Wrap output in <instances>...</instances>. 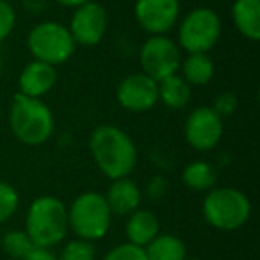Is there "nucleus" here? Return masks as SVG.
Instances as JSON below:
<instances>
[{
    "mask_svg": "<svg viewBox=\"0 0 260 260\" xmlns=\"http://www.w3.org/2000/svg\"><path fill=\"white\" fill-rule=\"evenodd\" d=\"M89 152L100 171L111 180L128 177L138 162V150L125 130L102 125L89 138Z\"/></svg>",
    "mask_w": 260,
    "mask_h": 260,
    "instance_id": "nucleus-1",
    "label": "nucleus"
},
{
    "mask_svg": "<svg viewBox=\"0 0 260 260\" xmlns=\"http://www.w3.org/2000/svg\"><path fill=\"white\" fill-rule=\"evenodd\" d=\"M9 126L23 145H43L54 132L52 111L40 100L16 93L9 111Z\"/></svg>",
    "mask_w": 260,
    "mask_h": 260,
    "instance_id": "nucleus-2",
    "label": "nucleus"
},
{
    "mask_svg": "<svg viewBox=\"0 0 260 260\" xmlns=\"http://www.w3.org/2000/svg\"><path fill=\"white\" fill-rule=\"evenodd\" d=\"M25 232L38 248L59 244L68 232V209L55 196H40L29 207Z\"/></svg>",
    "mask_w": 260,
    "mask_h": 260,
    "instance_id": "nucleus-3",
    "label": "nucleus"
},
{
    "mask_svg": "<svg viewBox=\"0 0 260 260\" xmlns=\"http://www.w3.org/2000/svg\"><path fill=\"white\" fill-rule=\"evenodd\" d=\"M203 216L210 226L232 232L244 226L251 216V202L242 191L234 187L210 189L203 200Z\"/></svg>",
    "mask_w": 260,
    "mask_h": 260,
    "instance_id": "nucleus-4",
    "label": "nucleus"
},
{
    "mask_svg": "<svg viewBox=\"0 0 260 260\" xmlns=\"http://www.w3.org/2000/svg\"><path fill=\"white\" fill-rule=\"evenodd\" d=\"M112 212L104 194L94 191L77 196L68 210V228L84 241H98L109 232Z\"/></svg>",
    "mask_w": 260,
    "mask_h": 260,
    "instance_id": "nucleus-5",
    "label": "nucleus"
},
{
    "mask_svg": "<svg viewBox=\"0 0 260 260\" xmlns=\"http://www.w3.org/2000/svg\"><path fill=\"white\" fill-rule=\"evenodd\" d=\"M75 40L70 29L57 22H41L27 36V48L36 61L47 64H62L75 52Z\"/></svg>",
    "mask_w": 260,
    "mask_h": 260,
    "instance_id": "nucleus-6",
    "label": "nucleus"
},
{
    "mask_svg": "<svg viewBox=\"0 0 260 260\" xmlns=\"http://www.w3.org/2000/svg\"><path fill=\"white\" fill-rule=\"evenodd\" d=\"M221 36V20L209 8L192 9L178 27V43L189 54H207Z\"/></svg>",
    "mask_w": 260,
    "mask_h": 260,
    "instance_id": "nucleus-7",
    "label": "nucleus"
},
{
    "mask_svg": "<svg viewBox=\"0 0 260 260\" xmlns=\"http://www.w3.org/2000/svg\"><path fill=\"white\" fill-rule=\"evenodd\" d=\"M139 64L145 75L160 82L166 77L177 73L180 66V50L173 40L164 34H157L143 43L139 50Z\"/></svg>",
    "mask_w": 260,
    "mask_h": 260,
    "instance_id": "nucleus-8",
    "label": "nucleus"
},
{
    "mask_svg": "<svg viewBox=\"0 0 260 260\" xmlns=\"http://www.w3.org/2000/svg\"><path fill=\"white\" fill-rule=\"evenodd\" d=\"M185 141L198 152L216 148L223 138V118L212 107H196L185 119Z\"/></svg>",
    "mask_w": 260,
    "mask_h": 260,
    "instance_id": "nucleus-9",
    "label": "nucleus"
},
{
    "mask_svg": "<svg viewBox=\"0 0 260 260\" xmlns=\"http://www.w3.org/2000/svg\"><path fill=\"white\" fill-rule=\"evenodd\" d=\"M68 29L75 43L84 47H94L102 41L107 29V11L102 4L89 0L75 8Z\"/></svg>",
    "mask_w": 260,
    "mask_h": 260,
    "instance_id": "nucleus-10",
    "label": "nucleus"
},
{
    "mask_svg": "<svg viewBox=\"0 0 260 260\" xmlns=\"http://www.w3.org/2000/svg\"><path fill=\"white\" fill-rule=\"evenodd\" d=\"M116 96L126 111H148L159 102V82L145 73H132L119 82Z\"/></svg>",
    "mask_w": 260,
    "mask_h": 260,
    "instance_id": "nucleus-11",
    "label": "nucleus"
},
{
    "mask_svg": "<svg viewBox=\"0 0 260 260\" xmlns=\"http://www.w3.org/2000/svg\"><path fill=\"white\" fill-rule=\"evenodd\" d=\"M136 20L152 36L166 34L175 27L180 13L178 0H136Z\"/></svg>",
    "mask_w": 260,
    "mask_h": 260,
    "instance_id": "nucleus-12",
    "label": "nucleus"
},
{
    "mask_svg": "<svg viewBox=\"0 0 260 260\" xmlns=\"http://www.w3.org/2000/svg\"><path fill=\"white\" fill-rule=\"evenodd\" d=\"M55 80L57 73L54 66L34 59L20 73V93L30 98H40L55 86Z\"/></svg>",
    "mask_w": 260,
    "mask_h": 260,
    "instance_id": "nucleus-13",
    "label": "nucleus"
},
{
    "mask_svg": "<svg viewBox=\"0 0 260 260\" xmlns=\"http://www.w3.org/2000/svg\"><path fill=\"white\" fill-rule=\"evenodd\" d=\"M105 200H107V205L112 214L128 216L134 210H138L139 203H141V191H139L138 184L130 180L128 177L116 178L112 180Z\"/></svg>",
    "mask_w": 260,
    "mask_h": 260,
    "instance_id": "nucleus-14",
    "label": "nucleus"
},
{
    "mask_svg": "<svg viewBox=\"0 0 260 260\" xmlns=\"http://www.w3.org/2000/svg\"><path fill=\"white\" fill-rule=\"evenodd\" d=\"M160 232V223L157 216L150 210H134L132 216L126 221L125 234L130 244L141 246L145 248L146 244L153 241Z\"/></svg>",
    "mask_w": 260,
    "mask_h": 260,
    "instance_id": "nucleus-15",
    "label": "nucleus"
},
{
    "mask_svg": "<svg viewBox=\"0 0 260 260\" xmlns=\"http://www.w3.org/2000/svg\"><path fill=\"white\" fill-rule=\"evenodd\" d=\"M232 18L244 38L251 41L260 38V0H235Z\"/></svg>",
    "mask_w": 260,
    "mask_h": 260,
    "instance_id": "nucleus-16",
    "label": "nucleus"
},
{
    "mask_svg": "<svg viewBox=\"0 0 260 260\" xmlns=\"http://www.w3.org/2000/svg\"><path fill=\"white\" fill-rule=\"evenodd\" d=\"M146 260H185L187 249L178 237L171 234H159L145 246Z\"/></svg>",
    "mask_w": 260,
    "mask_h": 260,
    "instance_id": "nucleus-17",
    "label": "nucleus"
},
{
    "mask_svg": "<svg viewBox=\"0 0 260 260\" xmlns=\"http://www.w3.org/2000/svg\"><path fill=\"white\" fill-rule=\"evenodd\" d=\"M159 100L170 109H184L191 100V86L184 77L173 73L159 82Z\"/></svg>",
    "mask_w": 260,
    "mask_h": 260,
    "instance_id": "nucleus-18",
    "label": "nucleus"
},
{
    "mask_svg": "<svg viewBox=\"0 0 260 260\" xmlns=\"http://www.w3.org/2000/svg\"><path fill=\"white\" fill-rule=\"evenodd\" d=\"M180 66L189 86H205L214 77V62L207 54H189Z\"/></svg>",
    "mask_w": 260,
    "mask_h": 260,
    "instance_id": "nucleus-19",
    "label": "nucleus"
},
{
    "mask_svg": "<svg viewBox=\"0 0 260 260\" xmlns=\"http://www.w3.org/2000/svg\"><path fill=\"white\" fill-rule=\"evenodd\" d=\"M217 180V173L214 166L203 160H196L184 168L182 171V182L185 187L192 189V191H210L214 189Z\"/></svg>",
    "mask_w": 260,
    "mask_h": 260,
    "instance_id": "nucleus-20",
    "label": "nucleus"
},
{
    "mask_svg": "<svg viewBox=\"0 0 260 260\" xmlns=\"http://www.w3.org/2000/svg\"><path fill=\"white\" fill-rule=\"evenodd\" d=\"M2 248L11 258L23 260L34 249V242L25 230H11L2 237Z\"/></svg>",
    "mask_w": 260,
    "mask_h": 260,
    "instance_id": "nucleus-21",
    "label": "nucleus"
},
{
    "mask_svg": "<svg viewBox=\"0 0 260 260\" xmlns=\"http://www.w3.org/2000/svg\"><path fill=\"white\" fill-rule=\"evenodd\" d=\"M20 196L16 189L8 182H0V224L9 221L18 209Z\"/></svg>",
    "mask_w": 260,
    "mask_h": 260,
    "instance_id": "nucleus-22",
    "label": "nucleus"
},
{
    "mask_svg": "<svg viewBox=\"0 0 260 260\" xmlns=\"http://www.w3.org/2000/svg\"><path fill=\"white\" fill-rule=\"evenodd\" d=\"M94 256H96V249L91 244V241L75 239L64 246L59 260H94Z\"/></svg>",
    "mask_w": 260,
    "mask_h": 260,
    "instance_id": "nucleus-23",
    "label": "nucleus"
},
{
    "mask_svg": "<svg viewBox=\"0 0 260 260\" xmlns=\"http://www.w3.org/2000/svg\"><path fill=\"white\" fill-rule=\"evenodd\" d=\"M104 260H146V253L145 248H141V246L123 242V244H118L116 248H112L105 255Z\"/></svg>",
    "mask_w": 260,
    "mask_h": 260,
    "instance_id": "nucleus-24",
    "label": "nucleus"
},
{
    "mask_svg": "<svg viewBox=\"0 0 260 260\" xmlns=\"http://www.w3.org/2000/svg\"><path fill=\"white\" fill-rule=\"evenodd\" d=\"M16 23V13L9 2L0 0V41H4L13 32Z\"/></svg>",
    "mask_w": 260,
    "mask_h": 260,
    "instance_id": "nucleus-25",
    "label": "nucleus"
},
{
    "mask_svg": "<svg viewBox=\"0 0 260 260\" xmlns=\"http://www.w3.org/2000/svg\"><path fill=\"white\" fill-rule=\"evenodd\" d=\"M237 96L234 93H221L214 98V104H212V109L216 111L217 116L221 118H226V116H232L235 111H237Z\"/></svg>",
    "mask_w": 260,
    "mask_h": 260,
    "instance_id": "nucleus-26",
    "label": "nucleus"
},
{
    "mask_svg": "<svg viewBox=\"0 0 260 260\" xmlns=\"http://www.w3.org/2000/svg\"><path fill=\"white\" fill-rule=\"evenodd\" d=\"M168 191V182L164 177H153L152 180H150L148 187H146V196H148L150 200H160L164 194H166Z\"/></svg>",
    "mask_w": 260,
    "mask_h": 260,
    "instance_id": "nucleus-27",
    "label": "nucleus"
},
{
    "mask_svg": "<svg viewBox=\"0 0 260 260\" xmlns=\"http://www.w3.org/2000/svg\"><path fill=\"white\" fill-rule=\"evenodd\" d=\"M23 260H59V258L48 248H38V246H34V249Z\"/></svg>",
    "mask_w": 260,
    "mask_h": 260,
    "instance_id": "nucleus-28",
    "label": "nucleus"
},
{
    "mask_svg": "<svg viewBox=\"0 0 260 260\" xmlns=\"http://www.w3.org/2000/svg\"><path fill=\"white\" fill-rule=\"evenodd\" d=\"M59 4L66 6V8H79V6L86 4V2H89V0H57Z\"/></svg>",
    "mask_w": 260,
    "mask_h": 260,
    "instance_id": "nucleus-29",
    "label": "nucleus"
},
{
    "mask_svg": "<svg viewBox=\"0 0 260 260\" xmlns=\"http://www.w3.org/2000/svg\"><path fill=\"white\" fill-rule=\"evenodd\" d=\"M0 77H2V57H0Z\"/></svg>",
    "mask_w": 260,
    "mask_h": 260,
    "instance_id": "nucleus-30",
    "label": "nucleus"
},
{
    "mask_svg": "<svg viewBox=\"0 0 260 260\" xmlns=\"http://www.w3.org/2000/svg\"><path fill=\"white\" fill-rule=\"evenodd\" d=\"M185 260H203V258H185Z\"/></svg>",
    "mask_w": 260,
    "mask_h": 260,
    "instance_id": "nucleus-31",
    "label": "nucleus"
},
{
    "mask_svg": "<svg viewBox=\"0 0 260 260\" xmlns=\"http://www.w3.org/2000/svg\"><path fill=\"white\" fill-rule=\"evenodd\" d=\"M0 248H2V235H0Z\"/></svg>",
    "mask_w": 260,
    "mask_h": 260,
    "instance_id": "nucleus-32",
    "label": "nucleus"
}]
</instances>
